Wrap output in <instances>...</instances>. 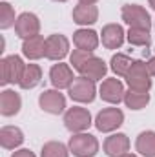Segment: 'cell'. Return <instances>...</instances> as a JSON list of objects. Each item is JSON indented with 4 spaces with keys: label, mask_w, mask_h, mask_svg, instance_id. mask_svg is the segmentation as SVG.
Returning a JSON list of instances; mask_svg holds the SVG:
<instances>
[{
    "label": "cell",
    "mask_w": 155,
    "mask_h": 157,
    "mask_svg": "<svg viewBox=\"0 0 155 157\" xmlns=\"http://www.w3.org/2000/svg\"><path fill=\"white\" fill-rule=\"evenodd\" d=\"M26 64L18 55H9L0 60V84H20Z\"/></svg>",
    "instance_id": "1"
},
{
    "label": "cell",
    "mask_w": 155,
    "mask_h": 157,
    "mask_svg": "<svg viewBox=\"0 0 155 157\" xmlns=\"http://www.w3.org/2000/svg\"><path fill=\"white\" fill-rule=\"evenodd\" d=\"M152 73L148 70V64L144 60H133V66L130 68L128 75H126V82L130 86V90L135 91H150L152 88Z\"/></svg>",
    "instance_id": "2"
},
{
    "label": "cell",
    "mask_w": 155,
    "mask_h": 157,
    "mask_svg": "<svg viewBox=\"0 0 155 157\" xmlns=\"http://www.w3.org/2000/svg\"><path fill=\"white\" fill-rule=\"evenodd\" d=\"M70 152L75 157H93L99 152V141L95 135L80 132V133H73L70 139Z\"/></svg>",
    "instance_id": "3"
},
{
    "label": "cell",
    "mask_w": 155,
    "mask_h": 157,
    "mask_svg": "<svg viewBox=\"0 0 155 157\" xmlns=\"http://www.w3.org/2000/svg\"><path fill=\"white\" fill-rule=\"evenodd\" d=\"M120 17L130 28H139V29H148V31L152 28L150 13L139 4H126V6H122Z\"/></svg>",
    "instance_id": "4"
},
{
    "label": "cell",
    "mask_w": 155,
    "mask_h": 157,
    "mask_svg": "<svg viewBox=\"0 0 155 157\" xmlns=\"http://www.w3.org/2000/svg\"><path fill=\"white\" fill-rule=\"evenodd\" d=\"M68 93L71 97V101L75 102H93L95 95H97V86L95 80L88 77H75V80L71 82V86L68 88Z\"/></svg>",
    "instance_id": "5"
},
{
    "label": "cell",
    "mask_w": 155,
    "mask_h": 157,
    "mask_svg": "<svg viewBox=\"0 0 155 157\" xmlns=\"http://www.w3.org/2000/svg\"><path fill=\"white\" fill-rule=\"evenodd\" d=\"M64 124L71 133H80L86 132L91 126V113L86 108L73 106L64 113Z\"/></svg>",
    "instance_id": "6"
},
{
    "label": "cell",
    "mask_w": 155,
    "mask_h": 157,
    "mask_svg": "<svg viewBox=\"0 0 155 157\" xmlns=\"http://www.w3.org/2000/svg\"><path fill=\"white\" fill-rule=\"evenodd\" d=\"M124 122V113L119 108H104L97 113L95 117V128L102 133H110L115 132L119 126H122Z\"/></svg>",
    "instance_id": "7"
},
{
    "label": "cell",
    "mask_w": 155,
    "mask_h": 157,
    "mask_svg": "<svg viewBox=\"0 0 155 157\" xmlns=\"http://www.w3.org/2000/svg\"><path fill=\"white\" fill-rule=\"evenodd\" d=\"M39 106L51 115H60L66 110V97L59 90H44L39 97Z\"/></svg>",
    "instance_id": "8"
},
{
    "label": "cell",
    "mask_w": 155,
    "mask_h": 157,
    "mask_svg": "<svg viewBox=\"0 0 155 157\" xmlns=\"http://www.w3.org/2000/svg\"><path fill=\"white\" fill-rule=\"evenodd\" d=\"M77 71L82 77H88V78H91V80H102V78L106 77V73H108V66H106V62L100 57H97V55L91 53L80 64V68H78Z\"/></svg>",
    "instance_id": "9"
},
{
    "label": "cell",
    "mask_w": 155,
    "mask_h": 157,
    "mask_svg": "<svg viewBox=\"0 0 155 157\" xmlns=\"http://www.w3.org/2000/svg\"><path fill=\"white\" fill-rule=\"evenodd\" d=\"M68 53H70V40L64 35L55 33L46 39V59L60 62Z\"/></svg>",
    "instance_id": "10"
},
{
    "label": "cell",
    "mask_w": 155,
    "mask_h": 157,
    "mask_svg": "<svg viewBox=\"0 0 155 157\" xmlns=\"http://www.w3.org/2000/svg\"><path fill=\"white\" fill-rule=\"evenodd\" d=\"M124 84L119 78H104L100 88H99V95L102 101L110 102V104H119L124 101Z\"/></svg>",
    "instance_id": "11"
},
{
    "label": "cell",
    "mask_w": 155,
    "mask_h": 157,
    "mask_svg": "<svg viewBox=\"0 0 155 157\" xmlns=\"http://www.w3.org/2000/svg\"><path fill=\"white\" fill-rule=\"evenodd\" d=\"M15 31L20 39H29V37H35L39 35L40 31V20L35 13H22L17 17V22H15Z\"/></svg>",
    "instance_id": "12"
},
{
    "label": "cell",
    "mask_w": 155,
    "mask_h": 157,
    "mask_svg": "<svg viewBox=\"0 0 155 157\" xmlns=\"http://www.w3.org/2000/svg\"><path fill=\"white\" fill-rule=\"evenodd\" d=\"M49 80H51V84H53V88H55V90L70 88V86H71V82L75 80L71 66H68V64H64V62L53 64V66H51V70H49Z\"/></svg>",
    "instance_id": "13"
},
{
    "label": "cell",
    "mask_w": 155,
    "mask_h": 157,
    "mask_svg": "<svg viewBox=\"0 0 155 157\" xmlns=\"http://www.w3.org/2000/svg\"><path fill=\"white\" fill-rule=\"evenodd\" d=\"M124 37H126V33L120 24H106L100 33L102 46L106 49H119L124 44Z\"/></svg>",
    "instance_id": "14"
},
{
    "label": "cell",
    "mask_w": 155,
    "mask_h": 157,
    "mask_svg": "<svg viewBox=\"0 0 155 157\" xmlns=\"http://www.w3.org/2000/svg\"><path fill=\"white\" fill-rule=\"evenodd\" d=\"M104 154L108 157H122L130 150V139L124 133H113L104 141Z\"/></svg>",
    "instance_id": "15"
},
{
    "label": "cell",
    "mask_w": 155,
    "mask_h": 157,
    "mask_svg": "<svg viewBox=\"0 0 155 157\" xmlns=\"http://www.w3.org/2000/svg\"><path fill=\"white\" fill-rule=\"evenodd\" d=\"M22 99L15 90H2L0 93V113L4 117H13L20 112Z\"/></svg>",
    "instance_id": "16"
},
{
    "label": "cell",
    "mask_w": 155,
    "mask_h": 157,
    "mask_svg": "<svg viewBox=\"0 0 155 157\" xmlns=\"http://www.w3.org/2000/svg\"><path fill=\"white\" fill-rule=\"evenodd\" d=\"M22 55L29 60H39L46 57V39L42 35H35L22 42Z\"/></svg>",
    "instance_id": "17"
},
{
    "label": "cell",
    "mask_w": 155,
    "mask_h": 157,
    "mask_svg": "<svg viewBox=\"0 0 155 157\" xmlns=\"http://www.w3.org/2000/svg\"><path fill=\"white\" fill-rule=\"evenodd\" d=\"M73 22L78 26H89V24H95L97 18H99V9L95 4H78L73 7Z\"/></svg>",
    "instance_id": "18"
},
{
    "label": "cell",
    "mask_w": 155,
    "mask_h": 157,
    "mask_svg": "<svg viewBox=\"0 0 155 157\" xmlns=\"http://www.w3.org/2000/svg\"><path fill=\"white\" fill-rule=\"evenodd\" d=\"M73 44L77 49H82V51H95L99 46V35L93 29L82 28L73 33Z\"/></svg>",
    "instance_id": "19"
},
{
    "label": "cell",
    "mask_w": 155,
    "mask_h": 157,
    "mask_svg": "<svg viewBox=\"0 0 155 157\" xmlns=\"http://www.w3.org/2000/svg\"><path fill=\"white\" fill-rule=\"evenodd\" d=\"M24 143V133L17 126H4L0 130V144L6 150H15Z\"/></svg>",
    "instance_id": "20"
},
{
    "label": "cell",
    "mask_w": 155,
    "mask_h": 157,
    "mask_svg": "<svg viewBox=\"0 0 155 157\" xmlns=\"http://www.w3.org/2000/svg\"><path fill=\"white\" fill-rule=\"evenodd\" d=\"M135 150L142 157H155V132H141L135 141Z\"/></svg>",
    "instance_id": "21"
},
{
    "label": "cell",
    "mask_w": 155,
    "mask_h": 157,
    "mask_svg": "<svg viewBox=\"0 0 155 157\" xmlns=\"http://www.w3.org/2000/svg\"><path fill=\"white\" fill-rule=\"evenodd\" d=\"M42 80V68L39 64H26L24 75L20 80V88L22 90H33L35 86H39V82Z\"/></svg>",
    "instance_id": "22"
},
{
    "label": "cell",
    "mask_w": 155,
    "mask_h": 157,
    "mask_svg": "<svg viewBox=\"0 0 155 157\" xmlns=\"http://www.w3.org/2000/svg\"><path fill=\"white\" fill-rule=\"evenodd\" d=\"M150 102V93L148 91H135V90H128L124 93V104L130 110H142L146 108Z\"/></svg>",
    "instance_id": "23"
},
{
    "label": "cell",
    "mask_w": 155,
    "mask_h": 157,
    "mask_svg": "<svg viewBox=\"0 0 155 157\" xmlns=\"http://www.w3.org/2000/svg\"><path fill=\"white\" fill-rule=\"evenodd\" d=\"M131 66H133V60L128 55H124V53H117L110 60V68H112V71L117 77H126Z\"/></svg>",
    "instance_id": "24"
},
{
    "label": "cell",
    "mask_w": 155,
    "mask_h": 157,
    "mask_svg": "<svg viewBox=\"0 0 155 157\" xmlns=\"http://www.w3.org/2000/svg\"><path fill=\"white\" fill-rule=\"evenodd\" d=\"M128 42L131 46H137V48H150L152 44V37H150V31L148 29H139V28H130L128 35H126Z\"/></svg>",
    "instance_id": "25"
},
{
    "label": "cell",
    "mask_w": 155,
    "mask_h": 157,
    "mask_svg": "<svg viewBox=\"0 0 155 157\" xmlns=\"http://www.w3.org/2000/svg\"><path fill=\"white\" fill-rule=\"evenodd\" d=\"M70 146L62 144L60 141H49L42 146L40 157H70Z\"/></svg>",
    "instance_id": "26"
},
{
    "label": "cell",
    "mask_w": 155,
    "mask_h": 157,
    "mask_svg": "<svg viewBox=\"0 0 155 157\" xmlns=\"http://www.w3.org/2000/svg\"><path fill=\"white\" fill-rule=\"evenodd\" d=\"M15 9L11 7V4L0 2V28L9 29L11 26H15Z\"/></svg>",
    "instance_id": "27"
},
{
    "label": "cell",
    "mask_w": 155,
    "mask_h": 157,
    "mask_svg": "<svg viewBox=\"0 0 155 157\" xmlns=\"http://www.w3.org/2000/svg\"><path fill=\"white\" fill-rule=\"evenodd\" d=\"M11 157H37V155H35L31 150H28V148H22V150H17V152H15Z\"/></svg>",
    "instance_id": "28"
},
{
    "label": "cell",
    "mask_w": 155,
    "mask_h": 157,
    "mask_svg": "<svg viewBox=\"0 0 155 157\" xmlns=\"http://www.w3.org/2000/svg\"><path fill=\"white\" fill-rule=\"evenodd\" d=\"M99 0H78V4H97Z\"/></svg>",
    "instance_id": "29"
},
{
    "label": "cell",
    "mask_w": 155,
    "mask_h": 157,
    "mask_svg": "<svg viewBox=\"0 0 155 157\" xmlns=\"http://www.w3.org/2000/svg\"><path fill=\"white\" fill-rule=\"evenodd\" d=\"M148 4H150V7H153L155 9V0H148Z\"/></svg>",
    "instance_id": "30"
},
{
    "label": "cell",
    "mask_w": 155,
    "mask_h": 157,
    "mask_svg": "<svg viewBox=\"0 0 155 157\" xmlns=\"http://www.w3.org/2000/svg\"><path fill=\"white\" fill-rule=\"evenodd\" d=\"M122 157H137V155H133V154H126V155H122Z\"/></svg>",
    "instance_id": "31"
},
{
    "label": "cell",
    "mask_w": 155,
    "mask_h": 157,
    "mask_svg": "<svg viewBox=\"0 0 155 157\" xmlns=\"http://www.w3.org/2000/svg\"><path fill=\"white\" fill-rule=\"evenodd\" d=\"M55 2H68V0H55Z\"/></svg>",
    "instance_id": "32"
}]
</instances>
